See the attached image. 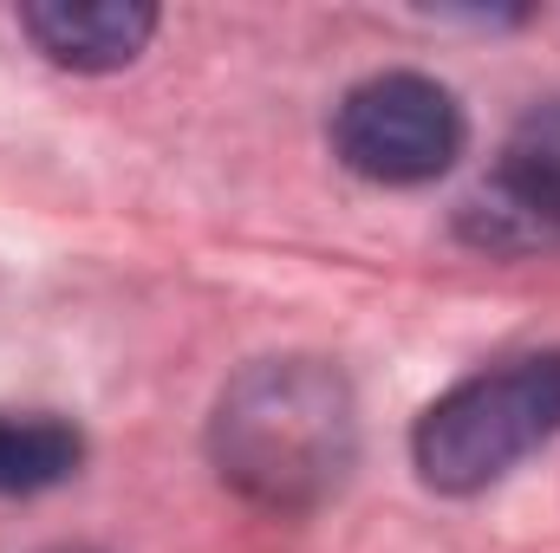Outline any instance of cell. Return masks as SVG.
I'll list each match as a JSON object with an SVG mask.
<instances>
[{"label": "cell", "instance_id": "7", "mask_svg": "<svg viewBox=\"0 0 560 553\" xmlns=\"http://www.w3.org/2000/svg\"><path fill=\"white\" fill-rule=\"evenodd\" d=\"M46 553H92V548H46Z\"/></svg>", "mask_w": 560, "mask_h": 553}, {"label": "cell", "instance_id": "1", "mask_svg": "<svg viewBox=\"0 0 560 553\" xmlns=\"http://www.w3.org/2000/svg\"><path fill=\"white\" fill-rule=\"evenodd\" d=\"M215 475L255 508L306 515L346 489L359 462L352 385L326 358H255L235 372L209 416Z\"/></svg>", "mask_w": 560, "mask_h": 553}, {"label": "cell", "instance_id": "3", "mask_svg": "<svg viewBox=\"0 0 560 553\" xmlns=\"http://www.w3.org/2000/svg\"><path fill=\"white\" fill-rule=\"evenodd\" d=\"M463 105L423 72H372L332 111V150L365 183H436L463 156Z\"/></svg>", "mask_w": 560, "mask_h": 553}, {"label": "cell", "instance_id": "5", "mask_svg": "<svg viewBox=\"0 0 560 553\" xmlns=\"http://www.w3.org/2000/svg\"><path fill=\"white\" fill-rule=\"evenodd\" d=\"M20 33L66 72H118L150 46L156 7H143V0H33V7H20Z\"/></svg>", "mask_w": 560, "mask_h": 553}, {"label": "cell", "instance_id": "2", "mask_svg": "<svg viewBox=\"0 0 560 553\" xmlns=\"http://www.w3.org/2000/svg\"><path fill=\"white\" fill-rule=\"evenodd\" d=\"M560 430V352H528L450 385L411 430V462L436 495L502 482Z\"/></svg>", "mask_w": 560, "mask_h": 553}, {"label": "cell", "instance_id": "6", "mask_svg": "<svg viewBox=\"0 0 560 553\" xmlns=\"http://www.w3.org/2000/svg\"><path fill=\"white\" fill-rule=\"evenodd\" d=\"M85 436L52 411H0V495H39L72 482Z\"/></svg>", "mask_w": 560, "mask_h": 553}, {"label": "cell", "instance_id": "4", "mask_svg": "<svg viewBox=\"0 0 560 553\" xmlns=\"http://www.w3.org/2000/svg\"><path fill=\"white\" fill-rule=\"evenodd\" d=\"M463 228L482 248H555L560 242V98L522 111L482 196L463 209Z\"/></svg>", "mask_w": 560, "mask_h": 553}]
</instances>
